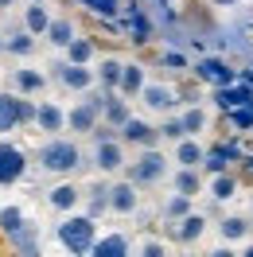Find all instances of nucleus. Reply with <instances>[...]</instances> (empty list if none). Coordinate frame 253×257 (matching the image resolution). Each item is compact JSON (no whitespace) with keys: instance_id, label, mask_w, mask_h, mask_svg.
<instances>
[{"instance_id":"c03bdc74","label":"nucleus","mask_w":253,"mask_h":257,"mask_svg":"<svg viewBox=\"0 0 253 257\" xmlns=\"http://www.w3.org/2000/svg\"><path fill=\"white\" fill-rule=\"evenodd\" d=\"M241 164H245V168H249V172H253V148H249V152H245V156H241Z\"/></svg>"},{"instance_id":"20e7f679","label":"nucleus","mask_w":253,"mask_h":257,"mask_svg":"<svg viewBox=\"0 0 253 257\" xmlns=\"http://www.w3.org/2000/svg\"><path fill=\"white\" fill-rule=\"evenodd\" d=\"M121 12H125V28L129 32V43H137V47H144V43H152V16L141 8V0H129V4H121Z\"/></svg>"},{"instance_id":"49530a36","label":"nucleus","mask_w":253,"mask_h":257,"mask_svg":"<svg viewBox=\"0 0 253 257\" xmlns=\"http://www.w3.org/2000/svg\"><path fill=\"white\" fill-rule=\"evenodd\" d=\"M245 257H253V241H249V245H245Z\"/></svg>"},{"instance_id":"39448f33","label":"nucleus","mask_w":253,"mask_h":257,"mask_svg":"<svg viewBox=\"0 0 253 257\" xmlns=\"http://www.w3.org/2000/svg\"><path fill=\"white\" fill-rule=\"evenodd\" d=\"M237 74H241V70H234L226 59L206 55V51H203V59L195 63V78L206 82V86H230V82H237Z\"/></svg>"},{"instance_id":"4be33fe9","label":"nucleus","mask_w":253,"mask_h":257,"mask_svg":"<svg viewBox=\"0 0 253 257\" xmlns=\"http://www.w3.org/2000/svg\"><path fill=\"white\" fill-rule=\"evenodd\" d=\"M121 70H125V63L109 55V59H101V63H97V82H101L105 90H117V86H121Z\"/></svg>"},{"instance_id":"0eeeda50","label":"nucleus","mask_w":253,"mask_h":257,"mask_svg":"<svg viewBox=\"0 0 253 257\" xmlns=\"http://www.w3.org/2000/svg\"><path fill=\"white\" fill-rule=\"evenodd\" d=\"M249 101H253V86L245 78L230 82V86H214V105L222 113H230L234 105H249Z\"/></svg>"},{"instance_id":"c9c22d12","label":"nucleus","mask_w":253,"mask_h":257,"mask_svg":"<svg viewBox=\"0 0 253 257\" xmlns=\"http://www.w3.org/2000/svg\"><path fill=\"white\" fill-rule=\"evenodd\" d=\"M82 8H90L94 16H101V20H113L117 12H121V0H78Z\"/></svg>"},{"instance_id":"9d476101","label":"nucleus","mask_w":253,"mask_h":257,"mask_svg":"<svg viewBox=\"0 0 253 257\" xmlns=\"http://www.w3.org/2000/svg\"><path fill=\"white\" fill-rule=\"evenodd\" d=\"M141 101H144L152 113H168L175 101H179V90H175V86H160V82H144Z\"/></svg>"},{"instance_id":"1a4fd4ad","label":"nucleus","mask_w":253,"mask_h":257,"mask_svg":"<svg viewBox=\"0 0 253 257\" xmlns=\"http://www.w3.org/2000/svg\"><path fill=\"white\" fill-rule=\"evenodd\" d=\"M160 137H164V133L152 128L148 121H141V117H129L125 125H121V141H125V145H137V148H152Z\"/></svg>"},{"instance_id":"de8ad7c7","label":"nucleus","mask_w":253,"mask_h":257,"mask_svg":"<svg viewBox=\"0 0 253 257\" xmlns=\"http://www.w3.org/2000/svg\"><path fill=\"white\" fill-rule=\"evenodd\" d=\"M8 4H16V0H0V8H8Z\"/></svg>"},{"instance_id":"f257e3e1","label":"nucleus","mask_w":253,"mask_h":257,"mask_svg":"<svg viewBox=\"0 0 253 257\" xmlns=\"http://www.w3.org/2000/svg\"><path fill=\"white\" fill-rule=\"evenodd\" d=\"M39 168L51 172V176H70L82 168V148L74 141H63V137H51L47 145H39Z\"/></svg>"},{"instance_id":"bb28decb","label":"nucleus","mask_w":253,"mask_h":257,"mask_svg":"<svg viewBox=\"0 0 253 257\" xmlns=\"http://www.w3.org/2000/svg\"><path fill=\"white\" fill-rule=\"evenodd\" d=\"M74 35H78V32H74V24H70V20H51V28H47V39L55 43V47H63V51H66Z\"/></svg>"},{"instance_id":"58836bf2","label":"nucleus","mask_w":253,"mask_h":257,"mask_svg":"<svg viewBox=\"0 0 253 257\" xmlns=\"http://www.w3.org/2000/svg\"><path fill=\"white\" fill-rule=\"evenodd\" d=\"M160 63L168 66V70H187V55H183V51H164Z\"/></svg>"},{"instance_id":"2f4dec72","label":"nucleus","mask_w":253,"mask_h":257,"mask_svg":"<svg viewBox=\"0 0 253 257\" xmlns=\"http://www.w3.org/2000/svg\"><path fill=\"white\" fill-rule=\"evenodd\" d=\"M24 222H28V218H24V210H20V207H4V210H0V234H4V238L16 234Z\"/></svg>"},{"instance_id":"393cba45","label":"nucleus","mask_w":253,"mask_h":257,"mask_svg":"<svg viewBox=\"0 0 253 257\" xmlns=\"http://www.w3.org/2000/svg\"><path fill=\"white\" fill-rule=\"evenodd\" d=\"M12 82H16L20 94H35V90H43V86H47V78H43L39 70H32V66H24V70H12Z\"/></svg>"},{"instance_id":"9b49d317","label":"nucleus","mask_w":253,"mask_h":257,"mask_svg":"<svg viewBox=\"0 0 253 257\" xmlns=\"http://www.w3.org/2000/svg\"><path fill=\"white\" fill-rule=\"evenodd\" d=\"M55 78L63 82L66 90H90L97 74L86 70V63H63V66H55Z\"/></svg>"},{"instance_id":"a19ab883","label":"nucleus","mask_w":253,"mask_h":257,"mask_svg":"<svg viewBox=\"0 0 253 257\" xmlns=\"http://www.w3.org/2000/svg\"><path fill=\"white\" fill-rule=\"evenodd\" d=\"M35 113H39V105H32L28 97H20V125H32Z\"/></svg>"},{"instance_id":"6e6552de","label":"nucleus","mask_w":253,"mask_h":257,"mask_svg":"<svg viewBox=\"0 0 253 257\" xmlns=\"http://www.w3.org/2000/svg\"><path fill=\"white\" fill-rule=\"evenodd\" d=\"M94 164H97V172H121V168H125V148H121V141H113V137L94 141Z\"/></svg>"},{"instance_id":"e433bc0d","label":"nucleus","mask_w":253,"mask_h":257,"mask_svg":"<svg viewBox=\"0 0 253 257\" xmlns=\"http://www.w3.org/2000/svg\"><path fill=\"white\" fill-rule=\"evenodd\" d=\"M226 164H230V156H226L222 148H210L203 156V172L206 176H218V172H226Z\"/></svg>"},{"instance_id":"5701e85b","label":"nucleus","mask_w":253,"mask_h":257,"mask_svg":"<svg viewBox=\"0 0 253 257\" xmlns=\"http://www.w3.org/2000/svg\"><path fill=\"white\" fill-rule=\"evenodd\" d=\"M203 234H206V214H187V218H179V230H175L179 241H199Z\"/></svg>"},{"instance_id":"79ce46f5","label":"nucleus","mask_w":253,"mask_h":257,"mask_svg":"<svg viewBox=\"0 0 253 257\" xmlns=\"http://www.w3.org/2000/svg\"><path fill=\"white\" fill-rule=\"evenodd\" d=\"M141 253H148V257H164V245H160V241H144Z\"/></svg>"},{"instance_id":"ddd939ff","label":"nucleus","mask_w":253,"mask_h":257,"mask_svg":"<svg viewBox=\"0 0 253 257\" xmlns=\"http://www.w3.org/2000/svg\"><path fill=\"white\" fill-rule=\"evenodd\" d=\"M24 28H28L32 35H47L51 12H47V4H43V0H32V4L24 8Z\"/></svg>"},{"instance_id":"aec40b11","label":"nucleus","mask_w":253,"mask_h":257,"mask_svg":"<svg viewBox=\"0 0 253 257\" xmlns=\"http://www.w3.org/2000/svg\"><path fill=\"white\" fill-rule=\"evenodd\" d=\"M90 253H94V257H125V253H129V238H125V234H109V238H97Z\"/></svg>"},{"instance_id":"cd10ccee","label":"nucleus","mask_w":253,"mask_h":257,"mask_svg":"<svg viewBox=\"0 0 253 257\" xmlns=\"http://www.w3.org/2000/svg\"><path fill=\"white\" fill-rule=\"evenodd\" d=\"M101 117H105L113 128H121L129 117H133V113H129V105L121 101V97H105V109H101Z\"/></svg>"},{"instance_id":"09e8293b","label":"nucleus","mask_w":253,"mask_h":257,"mask_svg":"<svg viewBox=\"0 0 253 257\" xmlns=\"http://www.w3.org/2000/svg\"><path fill=\"white\" fill-rule=\"evenodd\" d=\"M0 51H8V43H4V35H0Z\"/></svg>"},{"instance_id":"4468645a","label":"nucleus","mask_w":253,"mask_h":257,"mask_svg":"<svg viewBox=\"0 0 253 257\" xmlns=\"http://www.w3.org/2000/svg\"><path fill=\"white\" fill-rule=\"evenodd\" d=\"M35 125L43 128V133H63V128H66V113L59 109L55 101H43L39 113H35Z\"/></svg>"},{"instance_id":"6ab92c4d","label":"nucleus","mask_w":253,"mask_h":257,"mask_svg":"<svg viewBox=\"0 0 253 257\" xmlns=\"http://www.w3.org/2000/svg\"><path fill=\"white\" fill-rule=\"evenodd\" d=\"M78 199H82V195H78L74 183H59V187H51V191H47V203L55 210H74V207H78Z\"/></svg>"},{"instance_id":"2eb2a0df","label":"nucleus","mask_w":253,"mask_h":257,"mask_svg":"<svg viewBox=\"0 0 253 257\" xmlns=\"http://www.w3.org/2000/svg\"><path fill=\"white\" fill-rule=\"evenodd\" d=\"M8 245L16 249V253H39V230L32 222H24L16 234H8Z\"/></svg>"},{"instance_id":"72a5a7b5","label":"nucleus","mask_w":253,"mask_h":257,"mask_svg":"<svg viewBox=\"0 0 253 257\" xmlns=\"http://www.w3.org/2000/svg\"><path fill=\"white\" fill-rule=\"evenodd\" d=\"M101 210H109V187H105V183L90 187V207H86V214H90V218H97Z\"/></svg>"},{"instance_id":"a878e982","label":"nucleus","mask_w":253,"mask_h":257,"mask_svg":"<svg viewBox=\"0 0 253 257\" xmlns=\"http://www.w3.org/2000/svg\"><path fill=\"white\" fill-rule=\"evenodd\" d=\"M234 191H237V179L230 176V172H218V176L210 179V199H214V203H226V199H234Z\"/></svg>"},{"instance_id":"a211bd4d","label":"nucleus","mask_w":253,"mask_h":257,"mask_svg":"<svg viewBox=\"0 0 253 257\" xmlns=\"http://www.w3.org/2000/svg\"><path fill=\"white\" fill-rule=\"evenodd\" d=\"M249 230H253L249 218H241V214H226V218H222V226H218V234H222L226 241H234V245L249 238Z\"/></svg>"},{"instance_id":"423d86ee","label":"nucleus","mask_w":253,"mask_h":257,"mask_svg":"<svg viewBox=\"0 0 253 257\" xmlns=\"http://www.w3.org/2000/svg\"><path fill=\"white\" fill-rule=\"evenodd\" d=\"M24 172H28V156H24L16 145H8V141H4V145H0V187L20 183Z\"/></svg>"},{"instance_id":"b1692460","label":"nucleus","mask_w":253,"mask_h":257,"mask_svg":"<svg viewBox=\"0 0 253 257\" xmlns=\"http://www.w3.org/2000/svg\"><path fill=\"white\" fill-rule=\"evenodd\" d=\"M125 97H137L144 90V70L137 63H125V70H121V86H117Z\"/></svg>"},{"instance_id":"473e14b6","label":"nucleus","mask_w":253,"mask_h":257,"mask_svg":"<svg viewBox=\"0 0 253 257\" xmlns=\"http://www.w3.org/2000/svg\"><path fill=\"white\" fill-rule=\"evenodd\" d=\"M226 117H230V125H234L237 133H253V101L249 105H234Z\"/></svg>"},{"instance_id":"7ed1b4c3","label":"nucleus","mask_w":253,"mask_h":257,"mask_svg":"<svg viewBox=\"0 0 253 257\" xmlns=\"http://www.w3.org/2000/svg\"><path fill=\"white\" fill-rule=\"evenodd\" d=\"M164 176H168V156H164V152H160L156 145H152V148H144V152H141V160H137V164H129V179H133L137 187L160 183Z\"/></svg>"},{"instance_id":"7c9ffc66","label":"nucleus","mask_w":253,"mask_h":257,"mask_svg":"<svg viewBox=\"0 0 253 257\" xmlns=\"http://www.w3.org/2000/svg\"><path fill=\"white\" fill-rule=\"evenodd\" d=\"M206 125H210V117H206L203 105H191V109L183 113V128H187V137H199Z\"/></svg>"},{"instance_id":"f3484780","label":"nucleus","mask_w":253,"mask_h":257,"mask_svg":"<svg viewBox=\"0 0 253 257\" xmlns=\"http://www.w3.org/2000/svg\"><path fill=\"white\" fill-rule=\"evenodd\" d=\"M203 145L199 141H191V137H183V141H175V164H183V168H199L203 164Z\"/></svg>"},{"instance_id":"f704fd0d","label":"nucleus","mask_w":253,"mask_h":257,"mask_svg":"<svg viewBox=\"0 0 253 257\" xmlns=\"http://www.w3.org/2000/svg\"><path fill=\"white\" fill-rule=\"evenodd\" d=\"M4 43H8V51H12V55H32V51H35V35L28 32V28H24V32L8 35Z\"/></svg>"},{"instance_id":"f03ea898","label":"nucleus","mask_w":253,"mask_h":257,"mask_svg":"<svg viewBox=\"0 0 253 257\" xmlns=\"http://www.w3.org/2000/svg\"><path fill=\"white\" fill-rule=\"evenodd\" d=\"M55 238L70 253H90L94 241H97V226H94L90 214H70V218H63V222L55 226Z\"/></svg>"},{"instance_id":"a18cd8bd","label":"nucleus","mask_w":253,"mask_h":257,"mask_svg":"<svg viewBox=\"0 0 253 257\" xmlns=\"http://www.w3.org/2000/svg\"><path fill=\"white\" fill-rule=\"evenodd\" d=\"M210 4H218V8H234L237 0H210Z\"/></svg>"},{"instance_id":"ea45409f","label":"nucleus","mask_w":253,"mask_h":257,"mask_svg":"<svg viewBox=\"0 0 253 257\" xmlns=\"http://www.w3.org/2000/svg\"><path fill=\"white\" fill-rule=\"evenodd\" d=\"M222 152H226V156H230V164L234 160H241V156H245V145H241V141H222Z\"/></svg>"},{"instance_id":"dca6fc26","label":"nucleus","mask_w":253,"mask_h":257,"mask_svg":"<svg viewBox=\"0 0 253 257\" xmlns=\"http://www.w3.org/2000/svg\"><path fill=\"white\" fill-rule=\"evenodd\" d=\"M172 191L199 195V191H203V176H199L195 168H183V164H179V172H172Z\"/></svg>"},{"instance_id":"c756f323","label":"nucleus","mask_w":253,"mask_h":257,"mask_svg":"<svg viewBox=\"0 0 253 257\" xmlns=\"http://www.w3.org/2000/svg\"><path fill=\"white\" fill-rule=\"evenodd\" d=\"M66 59H70V63H90V59H94V39L74 35V39H70V47H66Z\"/></svg>"},{"instance_id":"412c9836","label":"nucleus","mask_w":253,"mask_h":257,"mask_svg":"<svg viewBox=\"0 0 253 257\" xmlns=\"http://www.w3.org/2000/svg\"><path fill=\"white\" fill-rule=\"evenodd\" d=\"M20 125V94H0V133H12Z\"/></svg>"},{"instance_id":"f8f14e48","label":"nucleus","mask_w":253,"mask_h":257,"mask_svg":"<svg viewBox=\"0 0 253 257\" xmlns=\"http://www.w3.org/2000/svg\"><path fill=\"white\" fill-rule=\"evenodd\" d=\"M109 210H117V214H133L137 210V183L133 179H121V183L109 187Z\"/></svg>"},{"instance_id":"37998d69","label":"nucleus","mask_w":253,"mask_h":257,"mask_svg":"<svg viewBox=\"0 0 253 257\" xmlns=\"http://www.w3.org/2000/svg\"><path fill=\"white\" fill-rule=\"evenodd\" d=\"M237 78H245V82L253 86V63H249V66H241V74H237Z\"/></svg>"},{"instance_id":"c85d7f7f","label":"nucleus","mask_w":253,"mask_h":257,"mask_svg":"<svg viewBox=\"0 0 253 257\" xmlns=\"http://www.w3.org/2000/svg\"><path fill=\"white\" fill-rule=\"evenodd\" d=\"M187 214H191V195L175 191L172 199L164 203V218H168V222H179V218H187Z\"/></svg>"},{"instance_id":"4c0bfd02","label":"nucleus","mask_w":253,"mask_h":257,"mask_svg":"<svg viewBox=\"0 0 253 257\" xmlns=\"http://www.w3.org/2000/svg\"><path fill=\"white\" fill-rule=\"evenodd\" d=\"M160 133H164L168 141H183V137H187V128H183V117H168V121L160 125Z\"/></svg>"}]
</instances>
